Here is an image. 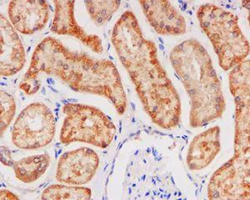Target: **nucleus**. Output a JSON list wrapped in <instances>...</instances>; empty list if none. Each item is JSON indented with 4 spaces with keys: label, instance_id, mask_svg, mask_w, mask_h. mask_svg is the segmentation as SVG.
I'll use <instances>...</instances> for the list:
<instances>
[{
    "label": "nucleus",
    "instance_id": "1a4fd4ad",
    "mask_svg": "<svg viewBox=\"0 0 250 200\" xmlns=\"http://www.w3.org/2000/svg\"><path fill=\"white\" fill-rule=\"evenodd\" d=\"M8 15L16 31L22 35H34L47 25L49 7L46 1L15 0L9 2Z\"/></svg>",
    "mask_w": 250,
    "mask_h": 200
},
{
    "label": "nucleus",
    "instance_id": "a211bd4d",
    "mask_svg": "<svg viewBox=\"0 0 250 200\" xmlns=\"http://www.w3.org/2000/svg\"><path fill=\"white\" fill-rule=\"evenodd\" d=\"M1 162L7 167H13L15 161L12 157L11 151L6 146H1Z\"/></svg>",
    "mask_w": 250,
    "mask_h": 200
},
{
    "label": "nucleus",
    "instance_id": "6ab92c4d",
    "mask_svg": "<svg viewBox=\"0 0 250 200\" xmlns=\"http://www.w3.org/2000/svg\"><path fill=\"white\" fill-rule=\"evenodd\" d=\"M20 198L8 189L1 190V200H19Z\"/></svg>",
    "mask_w": 250,
    "mask_h": 200
},
{
    "label": "nucleus",
    "instance_id": "f257e3e1",
    "mask_svg": "<svg viewBox=\"0 0 250 200\" xmlns=\"http://www.w3.org/2000/svg\"><path fill=\"white\" fill-rule=\"evenodd\" d=\"M111 42L153 123L164 129L178 127L182 114L179 93L159 61L155 43L144 36L133 12L125 11L117 20Z\"/></svg>",
    "mask_w": 250,
    "mask_h": 200
},
{
    "label": "nucleus",
    "instance_id": "423d86ee",
    "mask_svg": "<svg viewBox=\"0 0 250 200\" xmlns=\"http://www.w3.org/2000/svg\"><path fill=\"white\" fill-rule=\"evenodd\" d=\"M60 140L62 144L80 142L106 149L116 134V127L107 115L94 106L66 103Z\"/></svg>",
    "mask_w": 250,
    "mask_h": 200
},
{
    "label": "nucleus",
    "instance_id": "ddd939ff",
    "mask_svg": "<svg viewBox=\"0 0 250 200\" xmlns=\"http://www.w3.org/2000/svg\"><path fill=\"white\" fill-rule=\"evenodd\" d=\"M221 149L220 128L213 126L193 138L188 150L186 163L192 171L210 165Z\"/></svg>",
    "mask_w": 250,
    "mask_h": 200
},
{
    "label": "nucleus",
    "instance_id": "6e6552de",
    "mask_svg": "<svg viewBox=\"0 0 250 200\" xmlns=\"http://www.w3.org/2000/svg\"><path fill=\"white\" fill-rule=\"evenodd\" d=\"M100 166V157L89 148L66 152L60 156L56 170V180L62 183L82 186L89 183Z\"/></svg>",
    "mask_w": 250,
    "mask_h": 200
},
{
    "label": "nucleus",
    "instance_id": "9b49d317",
    "mask_svg": "<svg viewBox=\"0 0 250 200\" xmlns=\"http://www.w3.org/2000/svg\"><path fill=\"white\" fill-rule=\"evenodd\" d=\"M75 1H54V16L50 30L59 35H69L80 40L97 54L104 52L102 40L98 35H89L75 20Z\"/></svg>",
    "mask_w": 250,
    "mask_h": 200
},
{
    "label": "nucleus",
    "instance_id": "39448f33",
    "mask_svg": "<svg viewBox=\"0 0 250 200\" xmlns=\"http://www.w3.org/2000/svg\"><path fill=\"white\" fill-rule=\"evenodd\" d=\"M199 25L210 40L219 65L229 71L247 59L250 43L239 24V17L213 3H204L197 10Z\"/></svg>",
    "mask_w": 250,
    "mask_h": 200
},
{
    "label": "nucleus",
    "instance_id": "f03ea898",
    "mask_svg": "<svg viewBox=\"0 0 250 200\" xmlns=\"http://www.w3.org/2000/svg\"><path fill=\"white\" fill-rule=\"evenodd\" d=\"M40 74L59 78L74 91L106 98L120 115L127 109L120 72L110 60L71 51L60 40L47 37L34 49L20 89L27 95L36 94L40 88Z\"/></svg>",
    "mask_w": 250,
    "mask_h": 200
},
{
    "label": "nucleus",
    "instance_id": "dca6fc26",
    "mask_svg": "<svg viewBox=\"0 0 250 200\" xmlns=\"http://www.w3.org/2000/svg\"><path fill=\"white\" fill-rule=\"evenodd\" d=\"M120 1H85L88 15L97 26H103L110 21L115 12L120 9Z\"/></svg>",
    "mask_w": 250,
    "mask_h": 200
},
{
    "label": "nucleus",
    "instance_id": "f3484780",
    "mask_svg": "<svg viewBox=\"0 0 250 200\" xmlns=\"http://www.w3.org/2000/svg\"><path fill=\"white\" fill-rule=\"evenodd\" d=\"M0 126H1V136H3L8 127L10 125L12 120H14L16 113V103L15 98L8 92L1 90L0 94Z\"/></svg>",
    "mask_w": 250,
    "mask_h": 200
},
{
    "label": "nucleus",
    "instance_id": "20e7f679",
    "mask_svg": "<svg viewBox=\"0 0 250 200\" xmlns=\"http://www.w3.org/2000/svg\"><path fill=\"white\" fill-rule=\"evenodd\" d=\"M170 62L190 102L189 125L201 128L221 118L226 102L210 55L195 39L175 46Z\"/></svg>",
    "mask_w": 250,
    "mask_h": 200
},
{
    "label": "nucleus",
    "instance_id": "0eeeda50",
    "mask_svg": "<svg viewBox=\"0 0 250 200\" xmlns=\"http://www.w3.org/2000/svg\"><path fill=\"white\" fill-rule=\"evenodd\" d=\"M56 130L51 109L41 102L25 107L15 120L12 129V142L23 150L41 149L54 140Z\"/></svg>",
    "mask_w": 250,
    "mask_h": 200
},
{
    "label": "nucleus",
    "instance_id": "f8f14e48",
    "mask_svg": "<svg viewBox=\"0 0 250 200\" xmlns=\"http://www.w3.org/2000/svg\"><path fill=\"white\" fill-rule=\"evenodd\" d=\"M0 72L9 77L21 71L25 64V49L17 31L5 16L0 15Z\"/></svg>",
    "mask_w": 250,
    "mask_h": 200
},
{
    "label": "nucleus",
    "instance_id": "2eb2a0df",
    "mask_svg": "<svg viewBox=\"0 0 250 200\" xmlns=\"http://www.w3.org/2000/svg\"><path fill=\"white\" fill-rule=\"evenodd\" d=\"M92 190L85 187L70 184H52L47 187L41 195L42 200H90Z\"/></svg>",
    "mask_w": 250,
    "mask_h": 200
},
{
    "label": "nucleus",
    "instance_id": "4468645a",
    "mask_svg": "<svg viewBox=\"0 0 250 200\" xmlns=\"http://www.w3.org/2000/svg\"><path fill=\"white\" fill-rule=\"evenodd\" d=\"M50 163V155L41 154L15 161L13 169L17 180L24 183H31L37 181L45 174Z\"/></svg>",
    "mask_w": 250,
    "mask_h": 200
},
{
    "label": "nucleus",
    "instance_id": "9d476101",
    "mask_svg": "<svg viewBox=\"0 0 250 200\" xmlns=\"http://www.w3.org/2000/svg\"><path fill=\"white\" fill-rule=\"evenodd\" d=\"M143 13L157 34L163 36H179L187 31L185 18L169 1H140Z\"/></svg>",
    "mask_w": 250,
    "mask_h": 200
},
{
    "label": "nucleus",
    "instance_id": "7ed1b4c3",
    "mask_svg": "<svg viewBox=\"0 0 250 200\" xmlns=\"http://www.w3.org/2000/svg\"><path fill=\"white\" fill-rule=\"evenodd\" d=\"M250 61L231 69L229 83L235 103L233 155L217 169L208 185L209 200L250 199Z\"/></svg>",
    "mask_w": 250,
    "mask_h": 200
}]
</instances>
